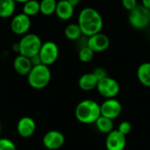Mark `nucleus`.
I'll return each mask as SVG.
<instances>
[{
	"label": "nucleus",
	"mask_w": 150,
	"mask_h": 150,
	"mask_svg": "<svg viewBox=\"0 0 150 150\" xmlns=\"http://www.w3.org/2000/svg\"><path fill=\"white\" fill-rule=\"evenodd\" d=\"M77 24L81 28L83 35L90 37L102 31L104 20L101 14L96 9L86 7L80 11Z\"/></svg>",
	"instance_id": "obj_1"
},
{
	"label": "nucleus",
	"mask_w": 150,
	"mask_h": 150,
	"mask_svg": "<svg viewBox=\"0 0 150 150\" xmlns=\"http://www.w3.org/2000/svg\"><path fill=\"white\" fill-rule=\"evenodd\" d=\"M75 116L80 123L93 124L101 116L100 105L92 99L82 100L75 109Z\"/></svg>",
	"instance_id": "obj_2"
},
{
	"label": "nucleus",
	"mask_w": 150,
	"mask_h": 150,
	"mask_svg": "<svg viewBox=\"0 0 150 150\" xmlns=\"http://www.w3.org/2000/svg\"><path fill=\"white\" fill-rule=\"evenodd\" d=\"M26 76L28 84L33 89L41 90L49 84L52 74L49 66L41 63L37 66H33Z\"/></svg>",
	"instance_id": "obj_3"
},
{
	"label": "nucleus",
	"mask_w": 150,
	"mask_h": 150,
	"mask_svg": "<svg viewBox=\"0 0 150 150\" xmlns=\"http://www.w3.org/2000/svg\"><path fill=\"white\" fill-rule=\"evenodd\" d=\"M40 38L35 33H26L18 41V54L31 58L39 54L42 45Z\"/></svg>",
	"instance_id": "obj_4"
},
{
	"label": "nucleus",
	"mask_w": 150,
	"mask_h": 150,
	"mask_svg": "<svg viewBox=\"0 0 150 150\" xmlns=\"http://www.w3.org/2000/svg\"><path fill=\"white\" fill-rule=\"evenodd\" d=\"M128 21L130 25L137 30L147 28L150 24L149 10L142 4H138L134 10L129 11Z\"/></svg>",
	"instance_id": "obj_5"
},
{
	"label": "nucleus",
	"mask_w": 150,
	"mask_h": 150,
	"mask_svg": "<svg viewBox=\"0 0 150 150\" xmlns=\"http://www.w3.org/2000/svg\"><path fill=\"white\" fill-rule=\"evenodd\" d=\"M97 91L102 97L105 98H114L119 95L120 91V86L117 80L112 77L106 76L98 81Z\"/></svg>",
	"instance_id": "obj_6"
},
{
	"label": "nucleus",
	"mask_w": 150,
	"mask_h": 150,
	"mask_svg": "<svg viewBox=\"0 0 150 150\" xmlns=\"http://www.w3.org/2000/svg\"><path fill=\"white\" fill-rule=\"evenodd\" d=\"M39 55L42 64L50 66L54 64L59 57V47L55 42L47 40L42 43Z\"/></svg>",
	"instance_id": "obj_7"
},
{
	"label": "nucleus",
	"mask_w": 150,
	"mask_h": 150,
	"mask_svg": "<svg viewBox=\"0 0 150 150\" xmlns=\"http://www.w3.org/2000/svg\"><path fill=\"white\" fill-rule=\"evenodd\" d=\"M31 25V18L25 15V13L21 12L12 17L10 24V28L13 33L23 36L28 33Z\"/></svg>",
	"instance_id": "obj_8"
},
{
	"label": "nucleus",
	"mask_w": 150,
	"mask_h": 150,
	"mask_svg": "<svg viewBox=\"0 0 150 150\" xmlns=\"http://www.w3.org/2000/svg\"><path fill=\"white\" fill-rule=\"evenodd\" d=\"M101 115L111 120L117 119L122 112V105L121 103L114 98H106L101 105Z\"/></svg>",
	"instance_id": "obj_9"
},
{
	"label": "nucleus",
	"mask_w": 150,
	"mask_h": 150,
	"mask_svg": "<svg viewBox=\"0 0 150 150\" xmlns=\"http://www.w3.org/2000/svg\"><path fill=\"white\" fill-rule=\"evenodd\" d=\"M65 142L63 134L58 130H50L47 132L43 138L42 143L46 149L49 150H56L61 149Z\"/></svg>",
	"instance_id": "obj_10"
},
{
	"label": "nucleus",
	"mask_w": 150,
	"mask_h": 150,
	"mask_svg": "<svg viewBox=\"0 0 150 150\" xmlns=\"http://www.w3.org/2000/svg\"><path fill=\"white\" fill-rule=\"evenodd\" d=\"M87 46L93 52L101 53L108 49L110 46V39L106 34L100 32L98 33L88 37Z\"/></svg>",
	"instance_id": "obj_11"
},
{
	"label": "nucleus",
	"mask_w": 150,
	"mask_h": 150,
	"mask_svg": "<svg viewBox=\"0 0 150 150\" xmlns=\"http://www.w3.org/2000/svg\"><path fill=\"white\" fill-rule=\"evenodd\" d=\"M127 145V137L118 130H113L107 134L105 139L106 150H124Z\"/></svg>",
	"instance_id": "obj_12"
},
{
	"label": "nucleus",
	"mask_w": 150,
	"mask_h": 150,
	"mask_svg": "<svg viewBox=\"0 0 150 150\" xmlns=\"http://www.w3.org/2000/svg\"><path fill=\"white\" fill-rule=\"evenodd\" d=\"M36 131L35 120L28 116L22 117L17 123V132L22 138L31 137Z\"/></svg>",
	"instance_id": "obj_13"
},
{
	"label": "nucleus",
	"mask_w": 150,
	"mask_h": 150,
	"mask_svg": "<svg viewBox=\"0 0 150 150\" xmlns=\"http://www.w3.org/2000/svg\"><path fill=\"white\" fill-rule=\"evenodd\" d=\"M75 12V7L68 0H58L55 15L62 20L70 19Z\"/></svg>",
	"instance_id": "obj_14"
},
{
	"label": "nucleus",
	"mask_w": 150,
	"mask_h": 150,
	"mask_svg": "<svg viewBox=\"0 0 150 150\" xmlns=\"http://www.w3.org/2000/svg\"><path fill=\"white\" fill-rule=\"evenodd\" d=\"M13 68H14V70L18 75L27 76L33 68V64L31 62L30 58L18 54L15 57L13 61Z\"/></svg>",
	"instance_id": "obj_15"
},
{
	"label": "nucleus",
	"mask_w": 150,
	"mask_h": 150,
	"mask_svg": "<svg viewBox=\"0 0 150 150\" xmlns=\"http://www.w3.org/2000/svg\"><path fill=\"white\" fill-rule=\"evenodd\" d=\"M98 77L92 73H85L82 75L78 80V86L82 91H91L94 89H97V85L98 83Z\"/></svg>",
	"instance_id": "obj_16"
},
{
	"label": "nucleus",
	"mask_w": 150,
	"mask_h": 150,
	"mask_svg": "<svg viewBox=\"0 0 150 150\" xmlns=\"http://www.w3.org/2000/svg\"><path fill=\"white\" fill-rule=\"evenodd\" d=\"M137 78L142 85L150 88V62H143L138 67Z\"/></svg>",
	"instance_id": "obj_17"
},
{
	"label": "nucleus",
	"mask_w": 150,
	"mask_h": 150,
	"mask_svg": "<svg viewBox=\"0 0 150 150\" xmlns=\"http://www.w3.org/2000/svg\"><path fill=\"white\" fill-rule=\"evenodd\" d=\"M16 4L14 0H0V18L12 17L16 11Z\"/></svg>",
	"instance_id": "obj_18"
},
{
	"label": "nucleus",
	"mask_w": 150,
	"mask_h": 150,
	"mask_svg": "<svg viewBox=\"0 0 150 150\" xmlns=\"http://www.w3.org/2000/svg\"><path fill=\"white\" fill-rule=\"evenodd\" d=\"M94 124L96 125L97 129L102 134H108L109 133H111L112 131L114 130L113 120H111V119L106 118L102 115L97 120V121Z\"/></svg>",
	"instance_id": "obj_19"
},
{
	"label": "nucleus",
	"mask_w": 150,
	"mask_h": 150,
	"mask_svg": "<svg viewBox=\"0 0 150 150\" xmlns=\"http://www.w3.org/2000/svg\"><path fill=\"white\" fill-rule=\"evenodd\" d=\"M64 34H65V37L69 40H77L82 37L83 33L77 23L76 24L72 23V24L68 25L65 27Z\"/></svg>",
	"instance_id": "obj_20"
},
{
	"label": "nucleus",
	"mask_w": 150,
	"mask_h": 150,
	"mask_svg": "<svg viewBox=\"0 0 150 150\" xmlns=\"http://www.w3.org/2000/svg\"><path fill=\"white\" fill-rule=\"evenodd\" d=\"M58 0H41L40 2V13L44 16H51L55 13Z\"/></svg>",
	"instance_id": "obj_21"
},
{
	"label": "nucleus",
	"mask_w": 150,
	"mask_h": 150,
	"mask_svg": "<svg viewBox=\"0 0 150 150\" xmlns=\"http://www.w3.org/2000/svg\"><path fill=\"white\" fill-rule=\"evenodd\" d=\"M23 13L28 17H33L40 13V2L37 0H29L23 4Z\"/></svg>",
	"instance_id": "obj_22"
},
{
	"label": "nucleus",
	"mask_w": 150,
	"mask_h": 150,
	"mask_svg": "<svg viewBox=\"0 0 150 150\" xmlns=\"http://www.w3.org/2000/svg\"><path fill=\"white\" fill-rule=\"evenodd\" d=\"M95 52H93L87 45L82 47L78 52V58L82 62H89L94 57Z\"/></svg>",
	"instance_id": "obj_23"
},
{
	"label": "nucleus",
	"mask_w": 150,
	"mask_h": 150,
	"mask_svg": "<svg viewBox=\"0 0 150 150\" xmlns=\"http://www.w3.org/2000/svg\"><path fill=\"white\" fill-rule=\"evenodd\" d=\"M0 150H17V147L11 140L0 138Z\"/></svg>",
	"instance_id": "obj_24"
},
{
	"label": "nucleus",
	"mask_w": 150,
	"mask_h": 150,
	"mask_svg": "<svg viewBox=\"0 0 150 150\" xmlns=\"http://www.w3.org/2000/svg\"><path fill=\"white\" fill-rule=\"evenodd\" d=\"M118 131H120L121 134H123L124 135H127L128 134L131 133L132 131V125L129 121L127 120H124V121H121L119 126H118Z\"/></svg>",
	"instance_id": "obj_25"
},
{
	"label": "nucleus",
	"mask_w": 150,
	"mask_h": 150,
	"mask_svg": "<svg viewBox=\"0 0 150 150\" xmlns=\"http://www.w3.org/2000/svg\"><path fill=\"white\" fill-rule=\"evenodd\" d=\"M92 73L98 77V80L102 79V78H105L106 76H108V74H107V71L105 70V69L102 68V67H98L96 69H93Z\"/></svg>",
	"instance_id": "obj_26"
},
{
	"label": "nucleus",
	"mask_w": 150,
	"mask_h": 150,
	"mask_svg": "<svg viewBox=\"0 0 150 150\" xmlns=\"http://www.w3.org/2000/svg\"><path fill=\"white\" fill-rule=\"evenodd\" d=\"M122 5L126 10L131 11L138 5V3L137 0H122Z\"/></svg>",
	"instance_id": "obj_27"
},
{
	"label": "nucleus",
	"mask_w": 150,
	"mask_h": 150,
	"mask_svg": "<svg viewBox=\"0 0 150 150\" xmlns=\"http://www.w3.org/2000/svg\"><path fill=\"white\" fill-rule=\"evenodd\" d=\"M30 60H31V62H32V64H33V66H37V65L41 64V60H40V58L39 54H36V55H34V56H33V57H31Z\"/></svg>",
	"instance_id": "obj_28"
},
{
	"label": "nucleus",
	"mask_w": 150,
	"mask_h": 150,
	"mask_svg": "<svg viewBox=\"0 0 150 150\" xmlns=\"http://www.w3.org/2000/svg\"><path fill=\"white\" fill-rule=\"evenodd\" d=\"M142 4L150 11V0H142Z\"/></svg>",
	"instance_id": "obj_29"
},
{
	"label": "nucleus",
	"mask_w": 150,
	"mask_h": 150,
	"mask_svg": "<svg viewBox=\"0 0 150 150\" xmlns=\"http://www.w3.org/2000/svg\"><path fill=\"white\" fill-rule=\"evenodd\" d=\"M74 7H76L79 4H80V2H81V0H68Z\"/></svg>",
	"instance_id": "obj_30"
},
{
	"label": "nucleus",
	"mask_w": 150,
	"mask_h": 150,
	"mask_svg": "<svg viewBox=\"0 0 150 150\" xmlns=\"http://www.w3.org/2000/svg\"><path fill=\"white\" fill-rule=\"evenodd\" d=\"M12 50H14L15 52L18 53V50H19V46H18V42L15 43L14 45H12Z\"/></svg>",
	"instance_id": "obj_31"
},
{
	"label": "nucleus",
	"mask_w": 150,
	"mask_h": 150,
	"mask_svg": "<svg viewBox=\"0 0 150 150\" xmlns=\"http://www.w3.org/2000/svg\"><path fill=\"white\" fill-rule=\"evenodd\" d=\"M16 3H19V4H25V2L29 1V0H14Z\"/></svg>",
	"instance_id": "obj_32"
},
{
	"label": "nucleus",
	"mask_w": 150,
	"mask_h": 150,
	"mask_svg": "<svg viewBox=\"0 0 150 150\" xmlns=\"http://www.w3.org/2000/svg\"><path fill=\"white\" fill-rule=\"evenodd\" d=\"M1 131H2V127H1V125H0V134H1Z\"/></svg>",
	"instance_id": "obj_33"
},
{
	"label": "nucleus",
	"mask_w": 150,
	"mask_h": 150,
	"mask_svg": "<svg viewBox=\"0 0 150 150\" xmlns=\"http://www.w3.org/2000/svg\"><path fill=\"white\" fill-rule=\"evenodd\" d=\"M149 22H150V11H149Z\"/></svg>",
	"instance_id": "obj_34"
}]
</instances>
